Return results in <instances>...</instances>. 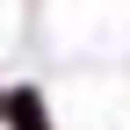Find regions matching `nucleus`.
Returning a JSON list of instances; mask_svg holds the SVG:
<instances>
[{
  "label": "nucleus",
  "mask_w": 130,
  "mask_h": 130,
  "mask_svg": "<svg viewBox=\"0 0 130 130\" xmlns=\"http://www.w3.org/2000/svg\"><path fill=\"white\" fill-rule=\"evenodd\" d=\"M14 116V130H43V108H36V94H14V101H0Z\"/></svg>",
  "instance_id": "nucleus-1"
}]
</instances>
